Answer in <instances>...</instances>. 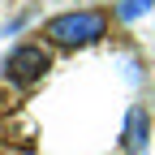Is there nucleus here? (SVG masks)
Masks as SVG:
<instances>
[{
	"mask_svg": "<svg viewBox=\"0 0 155 155\" xmlns=\"http://www.w3.org/2000/svg\"><path fill=\"white\" fill-rule=\"evenodd\" d=\"M108 30V17L95 13V9H73V13H61L48 22V39L61 48H82V43H95V39H104Z\"/></svg>",
	"mask_w": 155,
	"mask_h": 155,
	"instance_id": "nucleus-1",
	"label": "nucleus"
},
{
	"mask_svg": "<svg viewBox=\"0 0 155 155\" xmlns=\"http://www.w3.org/2000/svg\"><path fill=\"white\" fill-rule=\"evenodd\" d=\"M48 69H52V61H48V52L39 48V43H22V48H13V52L5 56V78L17 82V86L39 82Z\"/></svg>",
	"mask_w": 155,
	"mask_h": 155,
	"instance_id": "nucleus-2",
	"label": "nucleus"
},
{
	"mask_svg": "<svg viewBox=\"0 0 155 155\" xmlns=\"http://www.w3.org/2000/svg\"><path fill=\"white\" fill-rule=\"evenodd\" d=\"M151 9V0H121V5H116V17H121V22H134V17H142Z\"/></svg>",
	"mask_w": 155,
	"mask_h": 155,
	"instance_id": "nucleus-4",
	"label": "nucleus"
},
{
	"mask_svg": "<svg viewBox=\"0 0 155 155\" xmlns=\"http://www.w3.org/2000/svg\"><path fill=\"white\" fill-rule=\"evenodd\" d=\"M147 134H151V116L142 108H129V116H125V151L138 155L147 147Z\"/></svg>",
	"mask_w": 155,
	"mask_h": 155,
	"instance_id": "nucleus-3",
	"label": "nucleus"
}]
</instances>
